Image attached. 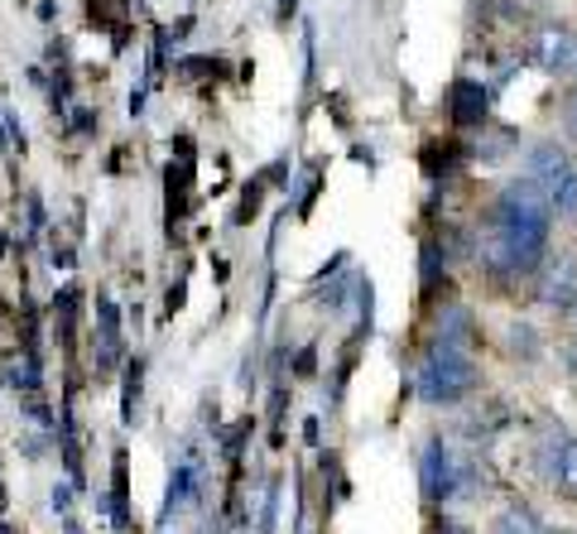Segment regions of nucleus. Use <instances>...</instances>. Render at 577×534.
I'll return each instance as SVG.
<instances>
[{
  "label": "nucleus",
  "mask_w": 577,
  "mask_h": 534,
  "mask_svg": "<svg viewBox=\"0 0 577 534\" xmlns=\"http://www.w3.org/2000/svg\"><path fill=\"white\" fill-rule=\"evenodd\" d=\"M549 222H553V208L544 188L529 184V178H515L496 202V222H491L486 241H481V260L496 275L534 270L539 256L549 251Z\"/></svg>",
  "instance_id": "obj_1"
},
{
  "label": "nucleus",
  "mask_w": 577,
  "mask_h": 534,
  "mask_svg": "<svg viewBox=\"0 0 577 534\" xmlns=\"http://www.w3.org/2000/svg\"><path fill=\"white\" fill-rule=\"evenodd\" d=\"M414 381H419V395H424L428 405H457L462 395H472L476 361L467 357L452 337H438V343L424 351V361H419Z\"/></svg>",
  "instance_id": "obj_2"
},
{
  "label": "nucleus",
  "mask_w": 577,
  "mask_h": 534,
  "mask_svg": "<svg viewBox=\"0 0 577 534\" xmlns=\"http://www.w3.org/2000/svg\"><path fill=\"white\" fill-rule=\"evenodd\" d=\"M424 496L428 501H457L462 491H472V472L462 467V457H452V448L443 439H428L424 448Z\"/></svg>",
  "instance_id": "obj_3"
},
{
  "label": "nucleus",
  "mask_w": 577,
  "mask_h": 534,
  "mask_svg": "<svg viewBox=\"0 0 577 534\" xmlns=\"http://www.w3.org/2000/svg\"><path fill=\"white\" fill-rule=\"evenodd\" d=\"M120 361V313L111 294H96V347H92V367L96 371H116Z\"/></svg>",
  "instance_id": "obj_4"
},
{
  "label": "nucleus",
  "mask_w": 577,
  "mask_h": 534,
  "mask_svg": "<svg viewBox=\"0 0 577 534\" xmlns=\"http://www.w3.org/2000/svg\"><path fill=\"white\" fill-rule=\"evenodd\" d=\"M534 58L544 72H558V78H577V34L573 30H544L534 39Z\"/></svg>",
  "instance_id": "obj_5"
},
{
  "label": "nucleus",
  "mask_w": 577,
  "mask_h": 534,
  "mask_svg": "<svg viewBox=\"0 0 577 534\" xmlns=\"http://www.w3.org/2000/svg\"><path fill=\"white\" fill-rule=\"evenodd\" d=\"M198 487H202V477H198V457L192 453H184L174 463V472H168V491H164V506H160V525H168L184 506L198 496Z\"/></svg>",
  "instance_id": "obj_6"
},
{
  "label": "nucleus",
  "mask_w": 577,
  "mask_h": 534,
  "mask_svg": "<svg viewBox=\"0 0 577 534\" xmlns=\"http://www.w3.org/2000/svg\"><path fill=\"white\" fill-rule=\"evenodd\" d=\"M544 467H549V477L558 481L563 491L577 496V439H573V433H553L549 448H544Z\"/></svg>",
  "instance_id": "obj_7"
},
{
  "label": "nucleus",
  "mask_w": 577,
  "mask_h": 534,
  "mask_svg": "<svg viewBox=\"0 0 577 534\" xmlns=\"http://www.w3.org/2000/svg\"><path fill=\"white\" fill-rule=\"evenodd\" d=\"M486 106H491V96H486V88H481L476 78H457L452 82V120H457V126H481V120H486Z\"/></svg>",
  "instance_id": "obj_8"
},
{
  "label": "nucleus",
  "mask_w": 577,
  "mask_h": 534,
  "mask_svg": "<svg viewBox=\"0 0 577 534\" xmlns=\"http://www.w3.org/2000/svg\"><path fill=\"white\" fill-rule=\"evenodd\" d=\"M5 381H10V391H20V395H39V385H44L39 351H34V347H20L15 357H10V367H5Z\"/></svg>",
  "instance_id": "obj_9"
},
{
  "label": "nucleus",
  "mask_w": 577,
  "mask_h": 534,
  "mask_svg": "<svg viewBox=\"0 0 577 534\" xmlns=\"http://www.w3.org/2000/svg\"><path fill=\"white\" fill-rule=\"evenodd\" d=\"M544 303L549 309H577V270L568 260H558L553 275L544 279Z\"/></svg>",
  "instance_id": "obj_10"
},
{
  "label": "nucleus",
  "mask_w": 577,
  "mask_h": 534,
  "mask_svg": "<svg viewBox=\"0 0 577 534\" xmlns=\"http://www.w3.org/2000/svg\"><path fill=\"white\" fill-rule=\"evenodd\" d=\"M111 520H116V530H130V472H126V453H116V463H111Z\"/></svg>",
  "instance_id": "obj_11"
},
{
  "label": "nucleus",
  "mask_w": 577,
  "mask_h": 534,
  "mask_svg": "<svg viewBox=\"0 0 577 534\" xmlns=\"http://www.w3.org/2000/svg\"><path fill=\"white\" fill-rule=\"evenodd\" d=\"M78 285L58 289L54 294V323H58V337H63V347H72V323H78Z\"/></svg>",
  "instance_id": "obj_12"
},
{
  "label": "nucleus",
  "mask_w": 577,
  "mask_h": 534,
  "mask_svg": "<svg viewBox=\"0 0 577 534\" xmlns=\"http://www.w3.org/2000/svg\"><path fill=\"white\" fill-rule=\"evenodd\" d=\"M496 534H544V525H539V515L529 506H505L496 515Z\"/></svg>",
  "instance_id": "obj_13"
},
{
  "label": "nucleus",
  "mask_w": 577,
  "mask_h": 534,
  "mask_svg": "<svg viewBox=\"0 0 577 534\" xmlns=\"http://www.w3.org/2000/svg\"><path fill=\"white\" fill-rule=\"evenodd\" d=\"M44 236V202L34 198H24V227H20V246H34V241Z\"/></svg>",
  "instance_id": "obj_14"
},
{
  "label": "nucleus",
  "mask_w": 577,
  "mask_h": 534,
  "mask_svg": "<svg viewBox=\"0 0 577 534\" xmlns=\"http://www.w3.org/2000/svg\"><path fill=\"white\" fill-rule=\"evenodd\" d=\"M140 375H144V361H130L126 367V395H120V419L136 423V399H140Z\"/></svg>",
  "instance_id": "obj_15"
},
{
  "label": "nucleus",
  "mask_w": 577,
  "mask_h": 534,
  "mask_svg": "<svg viewBox=\"0 0 577 534\" xmlns=\"http://www.w3.org/2000/svg\"><path fill=\"white\" fill-rule=\"evenodd\" d=\"M433 285H438V246L428 241L424 246V289H433Z\"/></svg>",
  "instance_id": "obj_16"
},
{
  "label": "nucleus",
  "mask_w": 577,
  "mask_h": 534,
  "mask_svg": "<svg viewBox=\"0 0 577 534\" xmlns=\"http://www.w3.org/2000/svg\"><path fill=\"white\" fill-rule=\"evenodd\" d=\"M54 511H58V515H68V511H72V496H68V487H54Z\"/></svg>",
  "instance_id": "obj_17"
},
{
  "label": "nucleus",
  "mask_w": 577,
  "mask_h": 534,
  "mask_svg": "<svg viewBox=\"0 0 577 534\" xmlns=\"http://www.w3.org/2000/svg\"><path fill=\"white\" fill-rule=\"evenodd\" d=\"M568 130H573V136H577V102H573V116H568Z\"/></svg>",
  "instance_id": "obj_18"
}]
</instances>
